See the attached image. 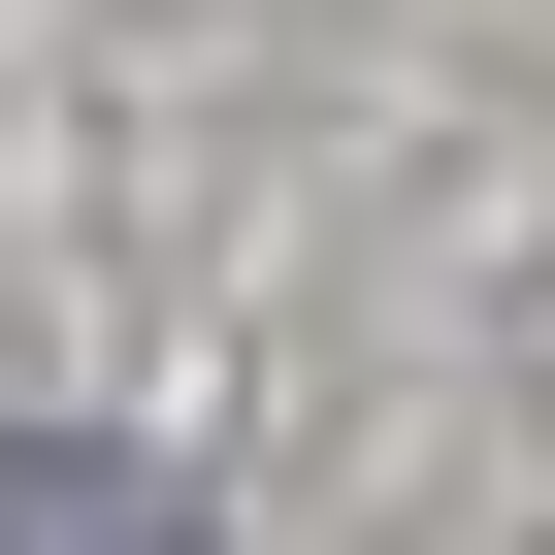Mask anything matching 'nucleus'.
Listing matches in <instances>:
<instances>
[{"label": "nucleus", "mask_w": 555, "mask_h": 555, "mask_svg": "<svg viewBox=\"0 0 555 555\" xmlns=\"http://www.w3.org/2000/svg\"><path fill=\"white\" fill-rule=\"evenodd\" d=\"M0 555H196V490L99 457V425H0Z\"/></svg>", "instance_id": "obj_1"}]
</instances>
